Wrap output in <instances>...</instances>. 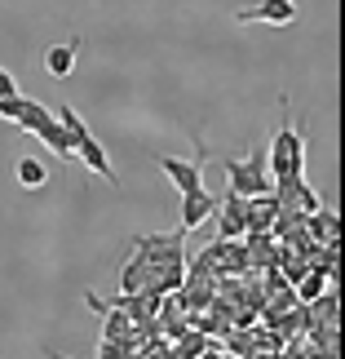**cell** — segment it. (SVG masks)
<instances>
[{
	"label": "cell",
	"instance_id": "1",
	"mask_svg": "<svg viewBox=\"0 0 345 359\" xmlns=\"http://www.w3.org/2000/svg\"><path fill=\"white\" fill-rule=\"evenodd\" d=\"M266 164L274 169L270 182H283V177L306 173V137L293 129V111H283V124H279V133H274V142L266 151Z\"/></svg>",
	"mask_w": 345,
	"mask_h": 359
},
{
	"label": "cell",
	"instance_id": "2",
	"mask_svg": "<svg viewBox=\"0 0 345 359\" xmlns=\"http://www.w3.org/2000/svg\"><path fill=\"white\" fill-rule=\"evenodd\" d=\"M222 169H226V177H230V191H234V196H244V200L270 196V164H266V151H253L244 164L234 160V156H222Z\"/></svg>",
	"mask_w": 345,
	"mask_h": 359
},
{
	"label": "cell",
	"instance_id": "3",
	"mask_svg": "<svg viewBox=\"0 0 345 359\" xmlns=\"http://www.w3.org/2000/svg\"><path fill=\"white\" fill-rule=\"evenodd\" d=\"M204 160H209V147H204V137H199V147H195V160H177V156H155V164L164 173H169V182L182 191H204Z\"/></svg>",
	"mask_w": 345,
	"mask_h": 359
},
{
	"label": "cell",
	"instance_id": "4",
	"mask_svg": "<svg viewBox=\"0 0 345 359\" xmlns=\"http://www.w3.org/2000/svg\"><path fill=\"white\" fill-rule=\"evenodd\" d=\"M213 222H217V240H239V236H248V200L230 191L226 204H217Z\"/></svg>",
	"mask_w": 345,
	"mask_h": 359
},
{
	"label": "cell",
	"instance_id": "5",
	"mask_svg": "<svg viewBox=\"0 0 345 359\" xmlns=\"http://www.w3.org/2000/svg\"><path fill=\"white\" fill-rule=\"evenodd\" d=\"M234 22H270V27H288L297 22V0H257L234 13Z\"/></svg>",
	"mask_w": 345,
	"mask_h": 359
},
{
	"label": "cell",
	"instance_id": "6",
	"mask_svg": "<svg viewBox=\"0 0 345 359\" xmlns=\"http://www.w3.org/2000/svg\"><path fill=\"white\" fill-rule=\"evenodd\" d=\"M76 160H85V169H89V173H98L102 182L120 187V177H115V164H111V156H106V147H102L93 133H85V137L76 142Z\"/></svg>",
	"mask_w": 345,
	"mask_h": 359
},
{
	"label": "cell",
	"instance_id": "7",
	"mask_svg": "<svg viewBox=\"0 0 345 359\" xmlns=\"http://www.w3.org/2000/svg\"><path fill=\"white\" fill-rule=\"evenodd\" d=\"M213 213H217L213 191H186L182 196V236L186 231H199L204 222H213Z\"/></svg>",
	"mask_w": 345,
	"mask_h": 359
},
{
	"label": "cell",
	"instance_id": "8",
	"mask_svg": "<svg viewBox=\"0 0 345 359\" xmlns=\"http://www.w3.org/2000/svg\"><path fill=\"white\" fill-rule=\"evenodd\" d=\"M13 124L40 137V133H45L49 124H53V111H49L45 102H36V98H18V111H13Z\"/></svg>",
	"mask_w": 345,
	"mask_h": 359
},
{
	"label": "cell",
	"instance_id": "9",
	"mask_svg": "<svg viewBox=\"0 0 345 359\" xmlns=\"http://www.w3.org/2000/svg\"><path fill=\"white\" fill-rule=\"evenodd\" d=\"M76 58H80V36H76V40H66V45L45 49V72H49V76H58V80H66V76L76 72Z\"/></svg>",
	"mask_w": 345,
	"mask_h": 359
},
{
	"label": "cell",
	"instance_id": "10",
	"mask_svg": "<svg viewBox=\"0 0 345 359\" xmlns=\"http://www.w3.org/2000/svg\"><path fill=\"white\" fill-rule=\"evenodd\" d=\"M40 142H45V147L53 151V156H62V160H76V142H71V133H66L62 124H58V116H53V124H49L45 133H40Z\"/></svg>",
	"mask_w": 345,
	"mask_h": 359
},
{
	"label": "cell",
	"instance_id": "11",
	"mask_svg": "<svg viewBox=\"0 0 345 359\" xmlns=\"http://www.w3.org/2000/svg\"><path fill=\"white\" fill-rule=\"evenodd\" d=\"M13 173H18V182H22L27 191H40V187L49 182V169H45L40 160H31V156H22L18 164H13Z\"/></svg>",
	"mask_w": 345,
	"mask_h": 359
},
{
	"label": "cell",
	"instance_id": "12",
	"mask_svg": "<svg viewBox=\"0 0 345 359\" xmlns=\"http://www.w3.org/2000/svg\"><path fill=\"white\" fill-rule=\"evenodd\" d=\"M297 284H301V288H297L301 302H310V306H314V302H319V293H323V271H314V266H310V275H301Z\"/></svg>",
	"mask_w": 345,
	"mask_h": 359
},
{
	"label": "cell",
	"instance_id": "13",
	"mask_svg": "<svg viewBox=\"0 0 345 359\" xmlns=\"http://www.w3.org/2000/svg\"><path fill=\"white\" fill-rule=\"evenodd\" d=\"M133 351V341H115V337H102V346H98V359H129Z\"/></svg>",
	"mask_w": 345,
	"mask_h": 359
},
{
	"label": "cell",
	"instance_id": "14",
	"mask_svg": "<svg viewBox=\"0 0 345 359\" xmlns=\"http://www.w3.org/2000/svg\"><path fill=\"white\" fill-rule=\"evenodd\" d=\"M9 93H18V80H13L5 67H0V98H9Z\"/></svg>",
	"mask_w": 345,
	"mask_h": 359
},
{
	"label": "cell",
	"instance_id": "15",
	"mask_svg": "<svg viewBox=\"0 0 345 359\" xmlns=\"http://www.w3.org/2000/svg\"><path fill=\"white\" fill-rule=\"evenodd\" d=\"M45 355H49V359H76V355H58V351H45Z\"/></svg>",
	"mask_w": 345,
	"mask_h": 359
},
{
	"label": "cell",
	"instance_id": "16",
	"mask_svg": "<svg viewBox=\"0 0 345 359\" xmlns=\"http://www.w3.org/2000/svg\"><path fill=\"white\" fill-rule=\"evenodd\" d=\"M204 359H213V355H204Z\"/></svg>",
	"mask_w": 345,
	"mask_h": 359
}]
</instances>
